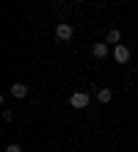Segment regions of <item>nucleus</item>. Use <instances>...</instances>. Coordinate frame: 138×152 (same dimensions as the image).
Masks as SVG:
<instances>
[{
    "label": "nucleus",
    "mask_w": 138,
    "mask_h": 152,
    "mask_svg": "<svg viewBox=\"0 0 138 152\" xmlns=\"http://www.w3.org/2000/svg\"><path fill=\"white\" fill-rule=\"evenodd\" d=\"M88 102H91V97H88L86 91H75V94L69 97V105H72V108H77V111L88 108Z\"/></svg>",
    "instance_id": "f257e3e1"
},
{
    "label": "nucleus",
    "mask_w": 138,
    "mask_h": 152,
    "mask_svg": "<svg viewBox=\"0 0 138 152\" xmlns=\"http://www.w3.org/2000/svg\"><path fill=\"white\" fill-rule=\"evenodd\" d=\"M75 36V28H72L69 22H58V28H55V39L58 42H69Z\"/></svg>",
    "instance_id": "f03ea898"
},
{
    "label": "nucleus",
    "mask_w": 138,
    "mask_h": 152,
    "mask_svg": "<svg viewBox=\"0 0 138 152\" xmlns=\"http://www.w3.org/2000/svg\"><path fill=\"white\" fill-rule=\"evenodd\" d=\"M113 58H116V64H127L130 61V47L127 44H113Z\"/></svg>",
    "instance_id": "7ed1b4c3"
},
{
    "label": "nucleus",
    "mask_w": 138,
    "mask_h": 152,
    "mask_svg": "<svg viewBox=\"0 0 138 152\" xmlns=\"http://www.w3.org/2000/svg\"><path fill=\"white\" fill-rule=\"evenodd\" d=\"M8 94L17 97V100H22V97H28V86L25 83H11L8 86Z\"/></svg>",
    "instance_id": "20e7f679"
},
{
    "label": "nucleus",
    "mask_w": 138,
    "mask_h": 152,
    "mask_svg": "<svg viewBox=\"0 0 138 152\" xmlns=\"http://www.w3.org/2000/svg\"><path fill=\"white\" fill-rule=\"evenodd\" d=\"M91 56L102 61V58L108 56V42H97V44H91Z\"/></svg>",
    "instance_id": "39448f33"
},
{
    "label": "nucleus",
    "mask_w": 138,
    "mask_h": 152,
    "mask_svg": "<svg viewBox=\"0 0 138 152\" xmlns=\"http://www.w3.org/2000/svg\"><path fill=\"white\" fill-rule=\"evenodd\" d=\"M105 42L108 44H119V42H122V31H119V28H110L108 36H105Z\"/></svg>",
    "instance_id": "423d86ee"
},
{
    "label": "nucleus",
    "mask_w": 138,
    "mask_h": 152,
    "mask_svg": "<svg viewBox=\"0 0 138 152\" xmlns=\"http://www.w3.org/2000/svg\"><path fill=\"white\" fill-rule=\"evenodd\" d=\"M97 100L105 105V102H110V100H113V91H110V88H97Z\"/></svg>",
    "instance_id": "0eeeda50"
},
{
    "label": "nucleus",
    "mask_w": 138,
    "mask_h": 152,
    "mask_svg": "<svg viewBox=\"0 0 138 152\" xmlns=\"http://www.w3.org/2000/svg\"><path fill=\"white\" fill-rule=\"evenodd\" d=\"M6 152H22V147H20V144H8Z\"/></svg>",
    "instance_id": "6e6552de"
}]
</instances>
